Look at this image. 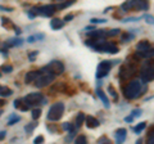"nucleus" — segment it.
<instances>
[{
    "label": "nucleus",
    "mask_w": 154,
    "mask_h": 144,
    "mask_svg": "<svg viewBox=\"0 0 154 144\" xmlns=\"http://www.w3.org/2000/svg\"><path fill=\"white\" fill-rule=\"evenodd\" d=\"M143 84L141 80H131L130 83L123 88V95L126 99H136L143 94Z\"/></svg>",
    "instance_id": "obj_1"
},
{
    "label": "nucleus",
    "mask_w": 154,
    "mask_h": 144,
    "mask_svg": "<svg viewBox=\"0 0 154 144\" xmlns=\"http://www.w3.org/2000/svg\"><path fill=\"white\" fill-rule=\"evenodd\" d=\"M136 55L141 59H149L154 57V46L148 40H141L136 45Z\"/></svg>",
    "instance_id": "obj_2"
},
{
    "label": "nucleus",
    "mask_w": 154,
    "mask_h": 144,
    "mask_svg": "<svg viewBox=\"0 0 154 144\" xmlns=\"http://www.w3.org/2000/svg\"><path fill=\"white\" fill-rule=\"evenodd\" d=\"M121 9L123 12L127 11H148L149 9V2L148 0H126L122 5Z\"/></svg>",
    "instance_id": "obj_3"
},
{
    "label": "nucleus",
    "mask_w": 154,
    "mask_h": 144,
    "mask_svg": "<svg viewBox=\"0 0 154 144\" xmlns=\"http://www.w3.org/2000/svg\"><path fill=\"white\" fill-rule=\"evenodd\" d=\"M140 80L143 83H150L154 80V59L149 58L140 70Z\"/></svg>",
    "instance_id": "obj_4"
},
{
    "label": "nucleus",
    "mask_w": 154,
    "mask_h": 144,
    "mask_svg": "<svg viewBox=\"0 0 154 144\" xmlns=\"http://www.w3.org/2000/svg\"><path fill=\"white\" fill-rule=\"evenodd\" d=\"M55 76L54 74H51V72L49 71H44V70H40V75L37 76V79L35 80V86L36 88H45V86L48 85H50L53 81H54L55 79Z\"/></svg>",
    "instance_id": "obj_5"
},
{
    "label": "nucleus",
    "mask_w": 154,
    "mask_h": 144,
    "mask_svg": "<svg viewBox=\"0 0 154 144\" xmlns=\"http://www.w3.org/2000/svg\"><path fill=\"white\" fill-rule=\"evenodd\" d=\"M64 113V103L63 102H57L49 108V112L46 114V118L49 121H58L60 120Z\"/></svg>",
    "instance_id": "obj_6"
},
{
    "label": "nucleus",
    "mask_w": 154,
    "mask_h": 144,
    "mask_svg": "<svg viewBox=\"0 0 154 144\" xmlns=\"http://www.w3.org/2000/svg\"><path fill=\"white\" fill-rule=\"evenodd\" d=\"M137 74V67L132 63H126L123 64L118 71V77L121 81H126L128 79H131L132 76Z\"/></svg>",
    "instance_id": "obj_7"
},
{
    "label": "nucleus",
    "mask_w": 154,
    "mask_h": 144,
    "mask_svg": "<svg viewBox=\"0 0 154 144\" xmlns=\"http://www.w3.org/2000/svg\"><path fill=\"white\" fill-rule=\"evenodd\" d=\"M30 11L35 14V16H42V17H51L53 14L57 12V5L54 4H49V5L44 7H33Z\"/></svg>",
    "instance_id": "obj_8"
},
{
    "label": "nucleus",
    "mask_w": 154,
    "mask_h": 144,
    "mask_svg": "<svg viewBox=\"0 0 154 144\" xmlns=\"http://www.w3.org/2000/svg\"><path fill=\"white\" fill-rule=\"evenodd\" d=\"M114 63L112 61H102L100 63L98 64V68H96V79H100L102 80L103 77H105V76H108V74L110 72V68H112V66Z\"/></svg>",
    "instance_id": "obj_9"
},
{
    "label": "nucleus",
    "mask_w": 154,
    "mask_h": 144,
    "mask_svg": "<svg viewBox=\"0 0 154 144\" xmlns=\"http://www.w3.org/2000/svg\"><path fill=\"white\" fill-rule=\"evenodd\" d=\"M41 70H44V71H49L51 72V74H54V75H60V74H63V71H64V64L62 63L60 61H51L49 62L45 67H42Z\"/></svg>",
    "instance_id": "obj_10"
},
{
    "label": "nucleus",
    "mask_w": 154,
    "mask_h": 144,
    "mask_svg": "<svg viewBox=\"0 0 154 144\" xmlns=\"http://www.w3.org/2000/svg\"><path fill=\"white\" fill-rule=\"evenodd\" d=\"M44 95L41 93H31V94H27L23 100H25V103H27L30 107H33V105H37V104H42L44 102Z\"/></svg>",
    "instance_id": "obj_11"
},
{
    "label": "nucleus",
    "mask_w": 154,
    "mask_h": 144,
    "mask_svg": "<svg viewBox=\"0 0 154 144\" xmlns=\"http://www.w3.org/2000/svg\"><path fill=\"white\" fill-rule=\"evenodd\" d=\"M23 39H21V37H14V39H9V40H7L5 42H4V48H13V46H21L22 44H23Z\"/></svg>",
    "instance_id": "obj_12"
},
{
    "label": "nucleus",
    "mask_w": 154,
    "mask_h": 144,
    "mask_svg": "<svg viewBox=\"0 0 154 144\" xmlns=\"http://www.w3.org/2000/svg\"><path fill=\"white\" fill-rule=\"evenodd\" d=\"M114 136H116V142H117V143H123L125 140H126L127 130H126V129H123V127L118 129V130H116Z\"/></svg>",
    "instance_id": "obj_13"
},
{
    "label": "nucleus",
    "mask_w": 154,
    "mask_h": 144,
    "mask_svg": "<svg viewBox=\"0 0 154 144\" xmlns=\"http://www.w3.org/2000/svg\"><path fill=\"white\" fill-rule=\"evenodd\" d=\"M88 36L91 37V39H100V37H107V31L99 30V28H95V30L88 32Z\"/></svg>",
    "instance_id": "obj_14"
},
{
    "label": "nucleus",
    "mask_w": 154,
    "mask_h": 144,
    "mask_svg": "<svg viewBox=\"0 0 154 144\" xmlns=\"http://www.w3.org/2000/svg\"><path fill=\"white\" fill-rule=\"evenodd\" d=\"M85 124H86V126H88L89 129H95V127H98L100 125L99 120L95 118L94 116H86L85 117Z\"/></svg>",
    "instance_id": "obj_15"
},
{
    "label": "nucleus",
    "mask_w": 154,
    "mask_h": 144,
    "mask_svg": "<svg viewBox=\"0 0 154 144\" xmlns=\"http://www.w3.org/2000/svg\"><path fill=\"white\" fill-rule=\"evenodd\" d=\"M40 75V70L38 71H28L27 74H26V76H25V83L26 84H31L32 81H35L36 79H37V76Z\"/></svg>",
    "instance_id": "obj_16"
},
{
    "label": "nucleus",
    "mask_w": 154,
    "mask_h": 144,
    "mask_svg": "<svg viewBox=\"0 0 154 144\" xmlns=\"http://www.w3.org/2000/svg\"><path fill=\"white\" fill-rule=\"evenodd\" d=\"M96 95H98V98L103 102V104H104V107H105V108H109V107H110L109 99H108V97L105 95V93L103 92L102 89H96Z\"/></svg>",
    "instance_id": "obj_17"
},
{
    "label": "nucleus",
    "mask_w": 154,
    "mask_h": 144,
    "mask_svg": "<svg viewBox=\"0 0 154 144\" xmlns=\"http://www.w3.org/2000/svg\"><path fill=\"white\" fill-rule=\"evenodd\" d=\"M63 26H64V20H60V18H53V20L50 21V27L55 31L63 28Z\"/></svg>",
    "instance_id": "obj_18"
},
{
    "label": "nucleus",
    "mask_w": 154,
    "mask_h": 144,
    "mask_svg": "<svg viewBox=\"0 0 154 144\" xmlns=\"http://www.w3.org/2000/svg\"><path fill=\"white\" fill-rule=\"evenodd\" d=\"M85 117H86V116H85L82 112H80V113L76 116V120H75V126H76V129H80V127H81V125L85 122Z\"/></svg>",
    "instance_id": "obj_19"
},
{
    "label": "nucleus",
    "mask_w": 154,
    "mask_h": 144,
    "mask_svg": "<svg viewBox=\"0 0 154 144\" xmlns=\"http://www.w3.org/2000/svg\"><path fill=\"white\" fill-rule=\"evenodd\" d=\"M13 94V90L7 88V86H0V97L5 98V97H11Z\"/></svg>",
    "instance_id": "obj_20"
},
{
    "label": "nucleus",
    "mask_w": 154,
    "mask_h": 144,
    "mask_svg": "<svg viewBox=\"0 0 154 144\" xmlns=\"http://www.w3.org/2000/svg\"><path fill=\"white\" fill-rule=\"evenodd\" d=\"M73 4H75V0H66V2H63L62 4H58V5H57V11H63V9L73 5Z\"/></svg>",
    "instance_id": "obj_21"
},
{
    "label": "nucleus",
    "mask_w": 154,
    "mask_h": 144,
    "mask_svg": "<svg viewBox=\"0 0 154 144\" xmlns=\"http://www.w3.org/2000/svg\"><path fill=\"white\" fill-rule=\"evenodd\" d=\"M19 121H21V116H17V114L14 113V114H12V116L8 118V122H7V124L9 125V126H13L14 124H17V122H19Z\"/></svg>",
    "instance_id": "obj_22"
},
{
    "label": "nucleus",
    "mask_w": 154,
    "mask_h": 144,
    "mask_svg": "<svg viewBox=\"0 0 154 144\" xmlns=\"http://www.w3.org/2000/svg\"><path fill=\"white\" fill-rule=\"evenodd\" d=\"M37 120H33V122H30V124H27L26 126H25V131L27 133V134H31L32 131H33V129H35L36 126H37Z\"/></svg>",
    "instance_id": "obj_23"
},
{
    "label": "nucleus",
    "mask_w": 154,
    "mask_h": 144,
    "mask_svg": "<svg viewBox=\"0 0 154 144\" xmlns=\"http://www.w3.org/2000/svg\"><path fill=\"white\" fill-rule=\"evenodd\" d=\"M51 92H62V93H64L66 92V85L63 83H58L57 85H54L51 88Z\"/></svg>",
    "instance_id": "obj_24"
},
{
    "label": "nucleus",
    "mask_w": 154,
    "mask_h": 144,
    "mask_svg": "<svg viewBox=\"0 0 154 144\" xmlns=\"http://www.w3.org/2000/svg\"><path fill=\"white\" fill-rule=\"evenodd\" d=\"M145 127H146V124H145V122H140L139 125H136V126H134L132 130H134L135 134H140Z\"/></svg>",
    "instance_id": "obj_25"
},
{
    "label": "nucleus",
    "mask_w": 154,
    "mask_h": 144,
    "mask_svg": "<svg viewBox=\"0 0 154 144\" xmlns=\"http://www.w3.org/2000/svg\"><path fill=\"white\" fill-rule=\"evenodd\" d=\"M108 93L112 95V98H113V100H118V94H117V92H116V89L113 88V85H108Z\"/></svg>",
    "instance_id": "obj_26"
},
{
    "label": "nucleus",
    "mask_w": 154,
    "mask_h": 144,
    "mask_svg": "<svg viewBox=\"0 0 154 144\" xmlns=\"http://www.w3.org/2000/svg\"><path fill=\"white\" fill-rule=\"evenodd\" d=\"M2 26L3 27H16V26H13V23L11 22V20L7 17H2Z\"/></svg>",
    "instance_id": "obj_27"
},
{
    "label": "nucleus",
    "mask_w": 154,
    "mask_h": 144,
    "mask_svg": "<svg viewBox=\"0 0 154 144\" xmlns=\"http://www.w3.org/2000/svg\"><path fill=\"white\" fill-rule=\"evenodd\" d=\"M41 109L40 108H35V109H32V112H31V116H32V118L33 120H38L40 118V116H41Z\"/></svg>",
    "instance_id": "obj_28"
},
{
    "label": "nucleus",
    "mask_w": 154,
    "mask_h": 144,
    "mask_svg": "<svg viewBox=\"0 0 154 144\" xmlns=\"http://www.w3.org/2000/svg\"><path fill=\"white\" fill-rule=\"evenodd\" d=\"M134 35H132V33H130V32H125V33H122V35H121V40L122 41H130V40H131V39H134Z\"/></svg>",
    "instance_id": "obj_29"
},
{
    "label": "nucleus",
    "mask_w": 154,
    "mask_h": 144,
    "mask_svg": "<svg viewBox=\"0 0 154 144\" xmlns=\"http://www.w3.org/2000/svg\"><path fill=\"white\" fill-rule=\"evenodd\" d=\"M75 143H77V144H85V143H88V138H86L85 135H80V136H77L75 139Z\"/></svg>",
    "instance_id": "obj_30"
},
{
    "label": "nucleus",
    "mask_w": 154,
    "mask_h": 144,
    "mask_svg": "<svg viewBox=\"0 0 154 144\" xmlns=\"http://www.w3.org/2000/svg\"><path fill=\"white\" fill-rule=\"evenodd\" d=\"M118 33H119L118 28H112V30L107 31V36H108V37H113V36H117Z\"/></svg>",
    "instance_id": "obj_31"
},
{
    "label": "nucleus",
    "mask_w": 154,
    "mask_h": 144,
    "mask_svg": "<svg viewBox=\"0 0 154 144\" xmlns=\"http://www.w3.org/2000/svg\"><path fill=\"white\" fill-rule=\"evenodd\" d=\"M37 55H38V52H37V50L31 52L30 54H28V61H30V62H35V59H36Z\"/></svg>",
    "instance_id": "obj_32"
},
{
    "label": "nucleus",
    "mask_w": 154,
    "mask_h": 144,
    "mask_svg": "<svg viewBox=\"0 0 154 144\" xmlns=\"http://www.w3.org/2000/svg\"><path fill=\"white\" fill-rule=\"evenodd\" d=\"M144 18H145V22L148 23V25H154V17L153 16H150V14H145Z\"/></svg>",
    "instance_id": "obj_33"
},
{
    "label": "nucleus",
    "mask_w": 154,
    "mask_h": 144,
    "mask_svg": "<svg viewBox=\"0 0 154 144\" xmlns=\"http://www.w3.org/2000/svg\"><path fill=\"white\" fill-rule=\"evenodd\" d=\"M90 22L93 23H107V20H104V18H91Z\"/></svg>",
    "instance_id": "obj_34"
},
{
    "label": "nucleus",
    "mask_w": 154,
    "mask_h": 144,
    "mask_svg": "<svg viewBox=\"0 0 154 144\" xmlns=\"http://www.w3.org/2000/svg\"><path fill=\"white\" fill-rule=\"evenodd\" d=\"M2 71H3V72H5V74H11V72L13 71V67H12L11 64H7V66L4 64V66L2 67Z\"/></svg>",
    "instance_id": "obj_35"
},
{
    "label": "nucleus",
    "mask_w": 154,
    "mask_h": 144,
    "mask_svg": "<svg viewBox=\"0 0 154 144\" xmlns=\"http://www.w3.org/2000/svg\"><path fill=\"white\" fill-rule=\"evenodd\" d=\"M140 18H137V17H127V18H125V20H122L123 23H127V22H137Z\"/></svg>",
    "instance_id": "obj_36"
},
{
    "label": "nucleus",
    "mask_w": 154,
    "mask_h": 144,
    "mask_svg": "<svg viewBox=\"0 0 154 144\" xmlns=\"http://www.w3.org/2000/svg\"><path fill=\"white\" fill-rule=\"evenodd\" d=\"M148 143L150 144H154V129L148 134Z\"/></svg>",
    "instance_id": "obj_37"
},
{
    "label": "nucleus",
    "mask_w": 154,
    "mask_h": 144,
    "mask_svg": "<svg viewBox=\"0 0 154 144\" xmlns=\"http://www.w3.org/2000/svg\"><path fill=\"white\" fill-rule=\"evenodd\" d=\"M131 114H132L135 118H137V117H140L141 114H143V111H141V109H134V111L131 112Z\"/></svg>",
    "instance_id": "obj_38"
},
{
    "label": "nucleus",
    "mask_w": 154,
    "mask_h": 144,
    "mask_svg": "<svg viewBox=\"0 0 154 144\" xmlns=\"http://www.w3.org/2000/svg\"><path fill=\"white\" fill-rule=\"evenodd\" d=\"M22 103H23V99H16V100H14V103H13V107L19 109V107L22 105Z\"/></svg>",
    "instance_id": "obj_39"
},
{
    "label": "nucleus",
    "mask_w": 154,
    "mask_h": 144,
    "mask_svg": "<svg viewBox=\"0 0 154 144\" xmlns=\"http://www.w3.org/2000/svg\"><path fill=\"white\" fill-rule=\"evenodd\" d=\"M46 129L49 130L50 133H58V127L55 126V125H48Z\"/></svg>",
    "instance_id": "obj_40"
},
{
    "label": "nucleus",
    "mask_w": 154,
    "mask_h": 144,
    "mask_svg": "<svg viewBox=\"0 0 154 144\" xmlns=\"http://www.w3.org/2000/svg\"><path fill=\"white\" fill-rule=\"evenodd\" d=\"M42 142H44V136L42 135H38V136H36L35 139H33V143H36V144H41Z\"/></svg>",
    "instance_id": "obj_41"
},
{
    "label": "nucleus",
    "mask_w": 154,
    "mask_h": 144,
    "mask_svg": "<svg viewBox=\"0 0 154 144\" xmlns=\"http://www.w3.org/2000/svg\"><path fill=\"white\" fill-rule=\"evenodd\" d=\"M98 143H110V140L107 136H102V138L98 139Z\"/></svg>",
    "instance_id": "obj_42"
},
{
    "label": "nucleus",
    "mask_w": 154,
    "mask_h": 144,
    "mask_svg": "<svg viewBox=\"0 0 154 144\" xmlns=\"http://www.w3.org/2000/svg\"><path fill=\"white\" fill-rule=\"evenodd\" d=\"M73 17H75L73 14H67V16L63 18V20H64V22H71L72 20H73Z\"/></svg>",
    "instance_id": "obj_43"
},
{
    "label": "nucleus",
    "mask_w": 154,
    "mask_h": 144,
    "mask_svg": "<svg viewBox=\"0 0 154 144\" xmlns=\"http://www.w3.org/2000/svg\"><path fill=\"white\" fill-rule=\"evenodd\" d=\"M35 37H36V41H38V40H44V39H45V35H44V33H36Z\"/></svg>",
    "instance_id": "obj_44"
},
{
    "label": "nucleus",
    "mask_w": 154,
    "mask_h": 144,
    "mask_svg": "<svg viewBox=\"0 0 154 144\" xmlns=\"http://www.w3.org/2000/svg\"><path fill=\"white\" fill-rule=\"evenodd\" d=\"M134 116L132 114H130V116H127V117H125V122H127V124H130V122H132L134 121Z\"/></svg>",
    "instance_id": "obj_45"
},
{
    "label": "nucleus",
    "mask_w": 154,
    "mask_h": 144,
    "mask_svg": "<svg viewBox=\"0 0 154 144\" xmlns=\"http://www.w3.org/2000/svg\"><path fill=\"white\" fill-rule=\"evenodd\" d=\"M26 41H27V42H35V41H36V37H35V35H31V36H28Z\"/></svg>",
    "instance_id": "obj_46"
},
{
    "label": "nucleus",
    "mask_w": 154,
    "mask_h": 144,
    "mask_svg": "<svg viewBox=\"0 0 154 144\" xmlns=\"http://www.w3.org/2000/svg\"><path fill=\"white\" fill-rule=\"evenodd\" d=\"M27 16H28V18H30V20H35V18H36V16H35V14H33L31 11H27Z\"/></svg>",
    "instance_id": "obj_47"
},
{
    "label": "nucleus",
    "mask_w": 154,
    "mask_h": 144,
    "mask_svg": "<svg viewBox=\"0 0 154 144\" xmlns=\"http://www.w3.org/2000/svg\"><path fill=\"white\" fill-rule=\"evenodd\" d=\"M0 11H5V12H12L13 9H12V8H7V7H3V5H0Z\"/></svg>",
    "instance_id": "obj_48"
},
{
    "label": "nucleus",
    "mask_w": 154,
    "mask_h": 144,
    "mask_svg": "<svg viewBox=\"0 0 154 144\" xmlns=\"http://www.w3.org/2000/svg\"><path fill=\"white\" fill-rule=\"evenodd\" d=\"M0 53H2L3 55L8 57V52H7V48H3V49H0Z\"/></svg>",
    "instance_id": "obj_49"
},
{
    "label": "nucleus",
    "mask_w": 154,
    "mask_h": 144,
    "mask_svg": "<svg viewBox=\"0 0 154 144\" xmlns=\"http://www.w3.org/2000/svg\"><path fill=\"white\" fill-rule=\"evenodd\" d=\"M7 136V131H0V140H3Z\"/></svg>",
    "instance_id": "obj_50"
},
{
    "label": "nucleus",
    "mask_w": 154,
    "mask_h": 144,
    "mask_svg": "<svg viewBox=\"0 0 154 144\" xmlns=\"http://www.w3.org/2000/svg\"><path fill=\"white\" fill-rule=\"evenodd\" d=\"M14 31H16V35H21L22 33V30L21 28H18V27H14Z\"/></svg>",
    "instance_id": "obj_51"
},
{
    "label": "nucleus",
    "mask_w": 154,
    "mask_h": 144,
    "mask_svg": "<svg viewBox=\"0 0 154 144\" xmlns=\"http://www.w3.org/2000/svg\"><path fill=\"white\" fill-rule=\"evenodd\" d=\"M7 102H4V100L3 99H0V105H4V104H5Z\"/></svg>",
    "instance_id": "obj_52"
},
{
    "label": "nucleus",
    "mask_w": 154,
    "mask_h": 144,
    "mask_svg": "<svg viewBox=\"0 0 154 144\" xmlns=\"http://www.w3.org/2000/svg\"><path fill=\"white\" fill-rule=\"evenodd\" d=\"M2 113H3V111H2V109H0V116H2Z\"/></svg>",
    "instance_id": "obj_53"
},
{
    "label": "nucleus",
    "mask_w": 154,
    "mask_h": 144,
    "mask_svg": "<svg viewBox=\"0 0 154 144\" xmlns=\"http://www.w3.org/2000/svg\"><path fill=\"white\" fill-rule=\"evenodd\" d=\"M0 77H2V72H0Z\"/></svg>",
    "instance_id": "obj_54"
}]
</instances>
